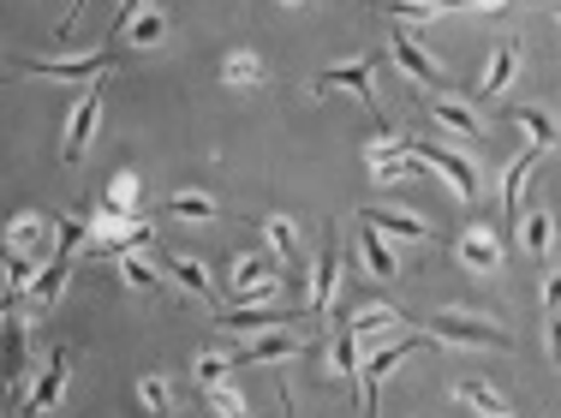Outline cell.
I'll return each instance as SVG.
<instances>
[{
	"mask_svg": "<svg viewBox=\"0 0 561 418\" xmlns=\"http://www.w3.org/2000/svg\"><path fill=\"white\" fill-rule=\"evenodd\" d=\"M425 341H437V347H508L514 335L478 311H437L425 323Z\"/></svg>",
	"mask_w": 561,
	"mask_h": 418,
	"instance_id": "cell-1",
	"label": "cell"
},
{
	"mask_svg": "<svg viewBox=\"0 0 561 418\" xmlns=\"http://www.w3.org/2000/svg\"><path fill=\"white\" fill-rule=\"evenodd\" d=\"M280 270H287V263H280L275 251H246V258L234 263V275H227V294H234L239 306H263V299L280 294Z\"/></svg>",
	"mask_w": 561,
	"mask_h": 418,
	"instance_id": "cell-2",
	"label": "cell"
},
{
	"mask_svg": "<svg viewBox=\"0 0 561 418\" xmlns=\"http://www.w3.org/2000/svg\"><path fill=\"white\" fill-rule=\"evenodd\" d=\"M413 353H418V335H394L389 347H371V359H365V371H359V418H377V389L389 383Z\"/></svg>",
	"mask_w": 561,
	"mask_h": 418,
	"instance_id": "cell-3",
	"label": "cell"
},
{
	"mask_svg": "<svg viewBox=\"0 0 561 418\" xmlns=\"http://www.w3.org/2000/svg\"><path fill=\"white\" fill-rule=\"evenodd\" d=\"M413 150H418V162H425V168H437L442 180H449V192H454V198H466V204H478V192H484V174H478V162L454 156V150H437V144H418V138H413Z\"/></svg>",
	"mask_w": 561,
	"mask_h": 418,
	"instance_id": "cell-4",
	"label": "cell"
},
{
	"mask_svg": "<svg viewBox=\"0 0 561 418\" xmlns=\"http://www.w3.org/2000/svg\"><path fill=\"white\" fill-rule=\"evenodd\" d=\"M67 377H72V353H67V347L48 353L43 377L31 383V401H19V407H12V418H43V413H55L60 395H67Z\"/></svg>",
	"mask_w": 561,
	"mask_h": 418,
	"instance_id": "cell-5",
	"label": "cell"
},
{
	"mask_svg": "<svg viewBox=\"0 0 561 418\" xmlns=\"http://www.w3.org/2000/svg\"><path fill=\"white\" fill-rule=\"evenodd\" d=\"M114 48H96V55H72V60H24V72H31V79H67V84H84V79H102V72L114 67Z\"/></svg>",
	"mask_w": 561,
	"mask_h": 418,
	"instance_id": "cell-6",
	"label": "cell"
},
{
	"mask_svg": "<svg viewBox=\"0 0 561 418\" xmlns=\"http://www.w3.org/2000/svg\"><path fill=\"white\" fill-rule=\"evenodd\" d=\"M365 156H371V180L382 186H394V180H413L425 162H418V150H413V138H389V144H365Z\"/></svg>",
	"mask_w": 561,
	"mask_h": 418,
	"instance_id": "cell-7",
	"label": "cell"
},
{
	"mask_svg": "<svg viewBox=\"0 0 561 418\" xmlns=\"http://www.w3.org/2000/svg\"><path fill=\"white\" fill-rule=\"evenodd\" d=\"M311 91H317V96L347 91V96H359V103L371 108V103H377V72H371V60H341V67H323V72H317Z\"/></svg>",
	"mask_w": 561,
	"mask_h": 418,
	"instance_id": "cell-8",
	"label": "cell"
},
{
	"mask_svg": "<svg viewBox=\"0 0 561 418\" xmlns=\"http://www.w3.org/2000/svg\"><path fill=\"white\" fill-rule=\"evenodd\" d=\"M96 120H102V84L84 91V103L72 108V120H67V144H60V162H67V168L84 162V150H91V138H96Z\"/></svg>",
	"mask_w": 561,
	"mask_h": 418,
	"instance_id": "cell-9",
	"label": "cell"
},
{
	"mask_svg": "<svg viewBox=\"0 0 561 418\" xmlns=\"http://www.w3.org/2000/svg\"><path fill=\"white\" fill-rule=\"evenodd\" d=\"M335 275H341V239L323 234V251L311 258V287H305V306H311V311L335 306Z\"/></svg>",
	"mask_w": 561,
	"mask_h": 418,
	"instance_id": "cell-10",
	"label": "cell"
},
{
	"mask_svg": "<svg viewBox=\"0 0 561 418\" xmlns=\"http://www.w3.org/2000/svg\"><path fill=\"white\" fill-rule=\"evenodd\" d=\"M311 306H246V311H215V323L234 329V335H263V329H280L293 317H305Z\"/></svg>",
	"mask_w": 561,
	"mask_h": 418,
	"instance_id": "cell-11",
	"label": "cell"
},
{
	"mask_svg": "<svg viewBox=\"0 0 561 418\" xmlns=\"http://www.w3.org/2000/svg\"><path fill=\"white\" fill-rule=\"evenodd\" d=\"M454 258H461L472 275H496L502 270V239H496L490 227H466V234L454 239Z\"/></svg>",
	"mask_w": 561,
	"mask_h": 418,
	"instance_id": "cell-12",
	"label": "cell"
},
{
	"mask_svg": "<svg viewBox=\"0 0 561 418\" xmlns=\"http://www.w3.org/2000/svg\"><path fill=\"white\" fill-rule=\"evenodd\" d=\"M389 55H394V67H401L406 79H418V84H430V91H442V67H437V60H430L406 31H394V36H389Z\"/></svg>",
	"mask_w": 561,
	"mask_h": 418,
	"instance_id": "cell-13",
	"label": "cell"
},
{
	"mask_svg": "<svg viewBox=\"0 0 561 418\" xmlns=\"http://www.w3.org/2000/svg\"><path fill=\"white\" fill-rule=\"evenodd\" d=\"M359 263L377 275V282H394V275H401V258H394L389 234H382V227H371V222H365V234H359Z\"/></svg>",
	"mask_w": 561,
	"mask_h": 418,
	"instance_id": "cell-14",
	"label": "cell"
},
{
	"mask_svg": "<svg viewBox=\"0 0 561 418\" xmlns=\"http://www.w3.org/2000/svg\"><path fill=\"white\" fill-rule=\"evenodd\" d=\"M162 275H168L174 287H186V294H198V299H215L210 270H203V258H191V251H174V258H162Z\"/></svg>",
	"mask_w": 561,
	"mask_h": 418,
	"instance_id": "cell-15",
	"label": "cell"
},
{
	"mask_svg": "<svg viewBox=\"0 0 561 418\" xmlns=\"http://www.w3.org/2000/svg\"><path fill=\"white\" fill-rule=\"evenodd\" d=\"M67 275H72V258H48L43 275H36V287H31V299H24V311L43 317L48 306H60V294H67Z\"/></svg>",
	"mask_w": 561,
	"mask_h": 418,
	"instance_id": "cell-16",
	"label": "cell"
},
{
	"mask_svg": "<svg viewBox=\"0 0 561 418\" xmlns=\"http://www.w3.org/2000/svg\"><path fill=\"white\" fill-rule=\"evenodd\" d=\"M544 162V150L538 144H526L514 162H508V174H502V210H508V227H514V215H520V192H526V180H532V168Z\"/></svg>",
	"mask_w": 561,
	"mask_h": 418,
	"instance_id": "cell-17",
	"label": "cell"
},
{
	"mask_svg": "<svg viewBox=\"0 0 561 418\" xmlns=\"http://www.w3.org/2000/svg\"><path fill=\"white\" fill-rule=\"evenodd\" d=\"M48 234H60V227H55V215H12V222H7V251H31V258H36V251H43V239ZM48 263V258H43Z\"/></svg>",
	"mask_w": 561,
	"mask_h": 418,
	"instance_id": "cell-18",
	"label": "cell"
},
{
	"mask_svg": "<svg viewBox=\"0 0 561 418\" xmlns=\"http://www.w3.org/2000/svg\"><path fill=\"white\" fill-rule=\"evenodd\" d=\"M520 60H526V48H520V43H496L490 48V67H484V79H478V96H502L508 79L520 72Z\"/></svg>",
	"mask_w": 561,
	"mask_h": 418,
	"instance_id": "cell-19",
	"label": "cell"
},
{
	"mask_svg": "<svg viewBox=\"0 0 561 418\" xmlns=\"http://www.w3.org/2000/svg\"><path fill=\"white\" fill-rule=\"evenodd\" d=\"M365 222H371V227H382V234H394V239H418V246L430 239V222H418V215H406L401 204H371V210H365Z\"/></svg>",
	"mask_w": 561,
	"mask_h": 418,
	"instance_id": "cell-20",
	"label": "cell"
},
{
	"mask_svg": "<svg viewBox=\"0 0 561 418\" xmlns=\"http://www.w3.org/2000/svg\"><path fill=\"white\" fill-rule=\"evenodd\" d=\"M347 329L359 335V347H377V341H389L394 329H401V311L394 306H365L359 317H347Z\"/></svg>",
	"mask_w": 561,
	"mask_h": 418,
	"instance_id": "cell-21",
	"label": "cell"
},
{
	"mask_svg": "<svg viewBox=\"0 0 561 418\" xmlns=\"http://www.w3.org/2000/svg\"><path fill=\"white\" fill-rule=\"evenodd\" d=\"M508 114H514V126H520V132H526L538 150H561V120H556L550 108H532V103H526V108H508Z\"/></svg>",
	"mask_w": 561,
	"mask_h": 418,
	"instance_id": "cell-22",
	"label": "cell"
},
{
	"mask_svg": "<svg viewBox=\"0 0 561 418\" xmlns=\"http://www.w3.org/2000/svg\"><path fill=\"white\" fill-rule=\"evenodd\" d=\"M430 120H437L442 132H454V138H478V132H484L478 108H472V103H454V96H437V108H430Z\"/></svg>",
	"mask_w": 561,
	"mask_h": 418,
	"instance_id": "cell-23",
	"label": "cell"
},
{
	"mask_svg": "<svg viewBox=\"0 0 561 418\" xmlns=\"http://www.w3.org/2000/svg\"><path fill=\"white\" fill-rule=\"evenodd\" d=\"M520 246H526L532 258H550V246H556V215L544 210V204L526 210V222H520Z\"/></svg>",
	"mask_w": 561,
	"mask_h": 418,
	"instance_id": "cell-24",
	"label": "cell"
},
{
	"mask_svg": "<svg viewBox=\"0 0 561 418\" xmlns=\"http://www.w3.org/2000/svg\"><path fill=\"white\" fill-rule=\"evenodd\" d=\"M287 353H305L293 335H280V329H263L258 341H246L239 347V365H270V359H287Z\"/></svg>",
	"mask_w": 561,
	"mask_h": 418,
	"instance_id": "cell-25",
	"label": "cell"
},
{
	"mask_svg": "<svg viewBox=\"0 0 561 418\" xmlns=\"http://www.w3.org/2000/svg\"><path fill=\"white\" fill-rule=\"evenodd\" d=\"M120 275H126V287H138V294H156L168 275H162V263H150V251H120Z\"/></svg>",
	"mask_w": 561,
	"mask_h": 418,
	"instance_id": "cell-26",
	"label": "cell"
},
{
	"mask_svg": "<svg viewBox=\"0 0 561 418\" xmlns=\"http://www.w3.org/2000/svg\"><path fill=\"white\" fill-rule=\"evenodd\" d=\"M258 227H263V239H270V251L280 263H305L299 258V227H293L287 215H258Z\"/></svg>",
	"mask_w": 561,
	"mask_h": 418,
	"instance_id": "cell-27",
	"label": "cell"
},
{
	"mask_svg": "<svg viewBox=\"0 0 561 418\" xmlns=\"http://www.w3.org/2000/svg\"><path fill=\"white\" fill-rule=\"evenodd\" d=\"M472 0H394V19H406V24H437V19H449V12H466Z\"/></svg>",
	"mask_w": 561,
	"mask_h": 418,
	"instance_id": "cell-28",
	"label": "cell"
},
{
	"mask_svg": "<svg viewBox=\"0 0 561 418\" xmlns=\"http://www.w3.org/2000/svg\"><path fill=\"white\" fill-rule=\"evenodd\" d=\"M329 371H335V377H353V383H359L365 353H359V335H353V329H341V335L329 341Z\"/></svg>",
	"mask_w": 561,
	"mask_h": 418,
	"instance_id": "cell-29",
	"label": "cell"
},
{
	"mask_svg": "<svg viewBox=\"0 0 561 418\" xmlns=\"http://www.w3.org/2000/svg\"><path fill=\"white\" fill-rule=\"evenodd\" d=\"M162 36H168V19H162V12H138L132 24H120V43H132V48H156Z\"/></svg>",
	"mask_w": 561,
	"mask_h": 418,
	"instance_id": "cell-30",
	"label": "cell"
},
{
	"mask_svg": "<svg viewBox=\"0 0 561 418\" xmlns=\"http://www.w3.org/2000/svg\"><path fill=\"white\" fill-rule=\"evenodd\" d=\"M203 401H210V413H215V418H251L246 395H239L234 383H215V389H203Z\"/></svg>",
	"mask_w": 561,
	"mask_h": 418,
	"instance_id": "cell-31",
	"label": "cell"
},
{
	"mask_svg": "<svg viewBox=\"0 0 561 418\" xmlns=\"http://www.w3.org/2000/svg\"><path fill=\"white\" fill-rule=\"evenodd\" d=\"M234 371H239V353H198V383H203V389L227 383Z\"/></svg>",
	"mask_w": 561,
	"mask_h": 418,
	"instance_id": "cell-32",
	"label": "cell"
},
{
	"mask_svg": "<svg viewBox=\"0 0 561 418\" xmlns=\"http://www.w3.org/2000/svg\"><path fill=\"white\" fill-rule=\"evenodd\" d=\"M168 210L180 215V222H215V198L210 192H174Z\"/></svg>",
	"mask_w": 561,
	"mask_h": 418,
	"instance_id": "cell-33",
	"label": "cell"
},
{
	"mask_svg": "<svg viewBox=\"0 0 561 418\" xmlns=\"http://www.w3.org/2000/svg\"><path fill=\"white\" fill-rule=\"evenodd\" d=\"M454 401H466V407L478 413V418H484V413H502V407H508V401L496 395L490 383H454Z\"/></svg>",
	"mask_w": 561,
	"mask_h": 418,
	"instance_id": "cell-34",
	"label": "cell"
},
{
	"mask_svg": "<svg viewBox=\"0 0 561 418\" xmlns=\"http://www.w3.org/2000/svg\"><path fill=\"white\" fill-rule=\"evenodd\" d=\"M222 79H227V84H263V60L239 48V55H227V60H222Z\"/></svg>",
	"mask_w": 561,
	"mask_h": 418,
	"instance_id": "cell-35",
	"label": "cell"
},
{
	"mask_svg": "<svg viewBox=\"0 0 561 418\" xmlns=\"http://www.w3.org/2000/svg\"><path fill=\"white\" fill-rule=\"evenodd\" d=\"M138 407H144L150 418H168V413H174L168 383H162V377H144V383H138Z\"/></svg>",
	"mask_w": 561,
	"mask_h": 418,
	"instance_id": "cell-36",
	"label": "cell"
},
{
	"mask_svg": "<svg viewBox=\"0 0 561 418\" xmlns=\"http://www.w3.org/2000/svg\"><path fill=\"white\" fill-rule=\"evenodd\" d=\"M138 198H144V180H138L132 168H120L108 180V204H120V210H138Z\"/></svg>",
	"mask_w": 561,
	"mask_h": 418,
	"instance_id": "cell-37",
	"label": "cell"
},
{
	"mask_svg": "<svg viewBox=\"0 0 561 418\" xmlns=\"http://www.w3.org/2000/svg\"><path fill=\"white\" fill-rule=\"evenodd\" d=\"M544 306L561 311V275H544Z\"/></svg>",
	"mask_w": 561,
	"mask_h": 418,
	"instance_id": "cell-38",
	"label": "cell"
},
{
	"mask_svg": "<svg viewBox=\"0 0 561 418\" xmlns=\"http://www.w3.org/2000/svg\"><path fill=\"white\" fill-rule=\"evenodd\" d=\"M502 7H514V0H472L466 12H478V19H490V12H502Z\"/></svg>",
	"mask_w": 561,
	"mask_h": 418,
	"instance_id": "cell-39",
	"label": "cell"
},
{
	"mask_svg": "<svg viewBox=\"0 0 561 418\" xmlns=\"http://www.w3.org/2000/svg\"><path fill=\"white\" fill-rule=\"evenodd\" d=\"M138 12H150V0H120V24H132Z\"/></svg>",
	"mask_w": 561,
	"mask_h": 418,
	"instance_id": "cell-40",
	"label": "cell"
},
{
	"mask_svg": "<svg viewBox=\"0 0 561 418\" xmlns=\"http://www.w3.org/2000/svg\"><path fill=\"white\" fill-rule=\"evenodd\" d=\"M550 359H556V365H561V311H556V317H550Z\"/></svg>",
	"mask_w": 561,
	"mask_h": 418,
	"instance_id": "cell-41",
	"label": "cell"
},
{
	"mask_svg": "<svg viewBox=\"0 0 561 418\" xmlns=\"http://www.w3.org/2000/svg\"><path fill=\"white\" fill-rule=\"evenodd\" d=\"M280 418H299L293 413V389H280Z\"/></svg>",
	"mask_w": 561,
	"mask_h": 418,
	"instance_id": "cell-42",
	"label": "cell"
},
{
	"mask_svg": "<svg viewBox=\"0 0 561 418\" xmlns=\"http://www.w3.org/2000/svg\"><path fill=\"white\" fill-rule=\"evenodd\" d=\"M484 418H520V413H514V407H502V413H484Z\"/></svg>",
	"mask_w": 561,
	"mask_h": 418,
	"instance_id": "cell-43",
	"label": "cell"
},
{
	"mask_svg": "<svg viewBox=\"0 0 561 418\" xmlns=\"http://www.w3.org/2000/svg\"><path fill=\"white\" fill-rule=\"evenodd\" d=\"M280 7H305V0H280Z\"/></svg>",
	"mask_w": 561,
	"mask_h": 418,
	"instance_id": "cell-44",
	"label": "cell"
},
{
	"mask_svg": "<svg viewBox=\"0 0 561 418\" xmlns=\"http://www.w3.org/2000/svg\"><path fill=\"white\" fill-rule=\"evenodd\" d=\"M556 24H561V7H556Z\"/></svg>",
	"mask_w": 561,
	"mask_h": 418,
	"instance_id": "cell-45",
	"label": "cell"
}]
</instances>
